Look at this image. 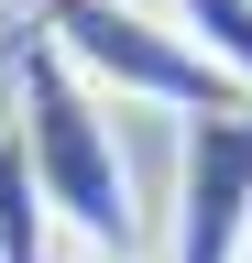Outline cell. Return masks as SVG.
I'll return each mask as SVG.
<instances>
[{
	"mask_svg": "<svg viewBox=\"0 0 252 263\" xmlns=\"http://www.w3.org/2000/svg\"><path fill=\"white\" fill-rule=\"evenodd\" d=\"M11 88H22V154H33V186H44V209L55 230H66L77 252H132V154H121V121H110V99L77 77L66 55H55V33L33 22L22 33V55H11Z\"/></svg>",
	"mask_w": 252,
	"mask_h": 263,
	"instance_id": "cell-1",
	"label": "cell"
},
{
	"mask_svg": "<svg viewBox=\"0 0 252 263\" xmlns=\"http://www.w3.org/2000/svg\"><path fill=\"white\" fill-rule=\"evenodd\" d=\"M33 22L55 33V55H66L77 77L110 99V110H121V99H143V110H176V121L252 110V88H230L198 44H186V22L143 11V0H44Z\"/></svg>",
	"mask_w": 252,
	"mask_h": 263,
	"instance_id": "cell-2",
	"label": "cell"
},
{
	"mask_svg": "<svg viewBox=\"0 0 252 263\" xmlns=\"http://www.w3.org/2000/svg\"><path fill=\"white\" fill-rule=\"evenodd\" d=\"M165 263H252V110L176 121V252Z\"/></svg>",
	"mask_w": 252,
	"mask_h": 263,
	"instance_id": "cell-3",
	"label": "cell"
},
{
	"mask_svg": "<svg viewBox=\"0 0 252 263\" xmlns=\"http://www.w3.org/2000/svg\"><path fill=\"white\" fill-rule=\"evenodd\" d=\"M0 263H55V209H44V186H33L22 132H0Z\"/></svg>",
	"mask_w": 252,
	"mask_h": 263,
	"instance_id": "cell-4",
	"label": "cell"
},
{
	"mask_svg": "<svg viewBox=\"0 0 252 263\" xmlns=\"http://www.w3.org/2000/svg\"><path fill=\"white\" fill-rule=\"evenodd\" d=\"M176 22L230 88H252V0H176Z\"/></svg>",
	"mask_w": 252,
	"mask_h": 263,
	"instance_id": "cell-5",
	"label": "cell"
},
{
	"mask_svg": "<svg viewBox=\"0 0 252 263\" xmlns=\"http://www.w3.org/2000/svg\"><path fill=\"white\" fill-rule=\"evenodd\" d=\"M66 263H132V252H66Z\"/></svg>",
	"mask_w": 252,
	"mask_h": 263,
	"instance_id": "cell-6",
	"label": "cell"
},
{
	"mask_svg": "<svg viewBox=\"0 0 252 263\" xmlns=\"http://www.w3.org/2000/svg\"><path fill=\"white\" fill-rule=\"evenodd\" d=\"M33 11H44V0H33Z\"/></svg>",
	"mask_w": 252,
	"mask_h": 263,
	"instance_id": "cell-7",
	"label": "cell"
}]
</instances>
